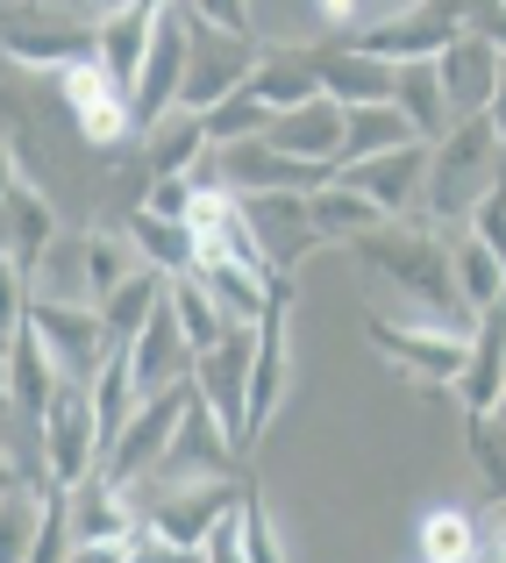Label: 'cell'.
<instances>
[{
	"label": "cell",
	"mask_w": 506,
	"mask_h": 563,
	"mask_svg": "<svg viewBox=\"0 0 506 563\" xmlns=\"http://www.w3.org/2000/svg\"><path fill=\"white\" fill-rule=\"evenodd\" d=\"M356 257L393 292H407V307H421L428 321H442V329H479V314H471L464 292H457V250H450L442 229H428V221H393V229L364 235Z\"/></svg>",
	"instance_id": "6da1fadb"
},
{
	"label": "cell",
	"mask_w": 506,
	"mask_h": 563,
	"mask_svg": "<svg viewBox=\"0 0 506 563\" xmlns=\"http://www.w3.org/2000/svg\"><path fill=\"white\" fill-rule=\"evenodd\" d=\"M506 179V143L493 136V122H457L450 136L436 143V165H428V229L436 221H479V207L499 192Z\"/></svg>",
	"instance_id": "7a4b0ae2"
},
{
	"label": "cell",
	"mask_w": 506,
	"mask_h": 563,
	"mask_svg": "<svg viewBox=\"0 0 506 563\" xmlns=\"http://www.w3.org/2000/svg\"><path fill=\"white\" fill-rule=\"evenodd\" d=\"M36 456H43V478L57 485V493H79V485L100 478V464H108V428H100V407L86 385H65L57 393V407L43 413L36 428Z\"/></svg>",
	"instance_id": "3957f363"
},
{
	"label": "cell",
	"mask_w": 506,
	"mask_h": 563,
	"mask_svg": "<svg viewBox=\"0 0 506 563\" xmlns=\"http://www.w3.org/2000/svg\"><path fill=\"white\" fill-rule=\"evenodd\" d=\"M65 243V221H57L51 192L29 172V143L22 129H8V286H36L43 257Z\"/></svg>",
	"instance_id": "277c9868"
},
{
	"label": "cell",
	"mask_w": 506,
	"mask_h": 563,
	"mask_svg": "<svg viewBox=\"0 0 506 563\" xmlns=\"http://www.w3.org/2000/svg\"><path fill=\"white\" fill-rule=\"evenodd\" d=\"M100 22L108 8H14L8 14V57L14 65H43V71H79L100 57Z\"/></svg>",
	"instance_id": "5b68a950"
},
{
	"label": "cell",
	"mask_w": 506,
	"mask_h": 563,
	"mask_svg": "<svg viewBox=\"0 0 506 563\" xmlns=\"http://www.w3.org/2000/svg\"><path fill=\"white\" fill-rule=\"evenodd\" d=\"M364 335L393 372L421 385H457L471 364V335L479 329H442V321H399V314H364Z\"/></svg>",
	"instance_id": "8992f818"
},
{
	"label": "cell",
	"mask_w": 506,
	"mask_h": 563,
	"mask_svg": "<svg viewBox=\"0 0 506 563\" xmlns=\"http://www.w3.org/2000/svg\"><path fill=\"white\" fill-rule=\"evenodd\" d=\"M186 413H193V385L143 399L136 421H129L122 435L108 442V464H100V478H108V485H129V493H136L143 478H157V471H165V456H172V442H178V428H186Z\"/></svg>",
	"instance_id": "52a82bcc"
},
{
	"label": "cell",
	"mask_w": 506,
	"mask_h": 563,
	"mask_svg": "<svg viewBox=\"0 0 506 563\" xmlns=\"http://www.w3.org/2000/svg\"><path fill=\"white\" fill-rule=\"evenodd\" d=\"M143 499V528L178 542V550H207V542L229 528V514L243 507V485H172V493H136Z\"/></svg>",
	"instance_id": "ba28073f"
},
{
	"label": "cell",
	"mask_w": 506,
	"mask_h": 563,
	"mask_svg": "<svg viewBox=\"0 0 506 563\" xmlns=\"http://www.w3.org/2000/svg\"><path fill=\"white\" fill-rule=\"evenodd\" d=\"M22 329L43 335V350L57 357V372L65 385H94L100 364L114 357L108 343V321H100V307H65V300H29L22 307Z\"/></svg>",
	"instance_id": "9c48e42d"
},
{
	"label": "cell",
	"mask_w": 506,
	"mask_h": 563,
	"mask_svg": "<svg viewBox=\"0 0 506 563\" xmlns=\"http://www.w3.org/2000/svg\"><path fill=\"white\" fill-rule=\"evenodd\" d=\"M250 372H257V329H229L193 372V393L221 421L229 450H243V435H250Z\"/></svg>",
	"instance_id": "30bf717a"
},
{
	"label": "cell",
	"mask_w": 506,
	"mask_h": 563,
	"mask_svg": "<svg viewBox=\"0 0 506 563\" xmlns=\"http://www.w3.org/2000/svg\"><path fill=\"white\" fill-rule=\"evenodd\" d=\"M457 36H464V14H450V8H378L371 29L356 36V51H371L378 65L407 71V65H436Z\"/></svg>",
	"instance_id": "8fae6325"
},
{
	"label": "cell",
	"mask_w": 506,
	"mask_h": 563,
	"mask_svg": "<svg viewBox=\"0 0 506 563\" xmlns=\"http://www.w3.org/2000/svg\"><path fill=\"white\" fill-rule=\"evenodd\" d=\"M264 51L243 36H215V29L193 22V71H186V93H178V108L186 114H215L221 100L250 93V79H257Z\"/></svg>",
	"instance_id": "7c38bea8"
},
{
	"label": "cell",
	"mask_w": 506,
	"mask_h": 563,
	"mask_svg": "<svg viewBox=\"0 0 506 563\" xmlns=\"http://www.w3.org/2000/svg\"><path fill=\"white\" fill-rule=\"evenodd\" d=\"M186 71H193V14L186 8H165L157 22V43H151V65H143V86H136V129L151 136L157 122L178 114V93H186Z\"/></svg>",
	"instance_id": "4fadbf2b"
},
{
	"label": "cell",
	"mask_w": 506,
	"mask_h": 563,
	"mask_svg": "<svg viewBox=\"0 0 506 563\" xmlns=\"http://www.w3.org/2000/svg\"><path fill=\"white\" fill-rule=\"evenodd\" d=\"M307 57H315V71H321V93H329L342 114L393 108L399 71H393V65H378L371 51H356V43H307Z\"/></svg>",
	"instance_id": "5bb4252c"
},
{
	"label": "cell",
	"mask_w": 506,
	"mask_h": 563,
	"mask_svg": "<svg viewBox=\"0 0 506 563\" xmlns=\"http://www.w3.org/2000/svg\"><path fill=\"white\" fill-rule=\"evenodd\" d=\"M428 165H436V143H414V151H393V157H378V165L336 172V179H350L364 200H378L385 221H428Z\"/></svg>",
	"instance_id": "9a60e30c"
},
{
	"label": "cell",
	"mask_w": 506,
	"mask_h": 563,
	"mask_svg": "<svg viewBox=\"0 0 506 563\" xmlns=\"http://www.w3.org/2000/svg\"><path fill=\"white\" fill-rule=\"evenodd\" d=\"M129 372H136V393H143V399L178 393V385H193V372H200V357H193L186 329H178L172 292H165V307H157V321L136 335V350H129Z\"/></svg>",
	"instance_id": "2e32d148"
},
{
	"label": "cell",
	"mask_w": 506,
	"mask_h": 563,
	"mask_svg": "<svg viewBox=\"0 0 506 563\" xmlns=\"http://www.w3.org/2000/svg\"><path fill=\"white\" fill-rule=\"evenodd\" d=\"M65 507H72V542L79 550H129V542L143 536V507H136V493L129 485H108V478H94V485H79V493H65Z\"/></svg>",
	"instance_id": "e0dca14e"
},
{
	"label": "cell",
	"mask_w": 506,
	"mask_h": 563,
	"mask_svg": "<svg viewBox=\"0 0 506 563\" xmlns=\"http://www.w3.org/2000/svg\"><path fill=\"white\" fill-rule=\"evenodd\" d=\"M65 108H72V122H79V136L86 143H100V151H114L122 136H136V108H129V93L108 79L100 65H79V71H65Z\"/></svg>",
	"instance_id": "ac0fdd59"
},
{
	"label": "cell",
	"mask_w": 506,
	"mask_h": 563,
	"mask_svg": "<svg viewBox=\"0 0 506 563\" xmlns=\"http://www.w3.org/2000/svg\"><path fill=\"white\" fill-rule=\"evenodd\" d=\"M57 393H65L57 357L43 350L36 329L14 321V329H8V413H14V421H29V428H43V413L57 407Z\"/></svg>",
	"instance_id": "d6986e66"
},
{
	"label": "cell",
	"mask_w": 506,
	"mask_h": 563,
	"mask_svg": "<svg viewBox=\"0 0 506 563\" xmlns=\"http://www.w3.org/2000/svg\"><path fill=\"white\" fill-rule=\"evenodd\" d=\"M307 200H315V192H264V200H243L250 229H257V243H264V257H272L278 278H286L307 250H321V229H315V207Z\"/></svg>",
	"instance_id": "ffe728a7"
},
{
	"label": "cell",
	"mask_w": 506,
	"mask_h": 563,
	"mask_svg": "<svg viewBox=\"0 0 506 563\" xmlns=\"http://www.w3.org/2000/svg\"><path fill=\"white\" fill-rule=\"evenodd\" d=\"M436 71H442V86H450L457 122H479V114H493V93H499V79H506V57L485 36H471V29H464V36L436 57Z\"/></svg>",
	"instance_id": "44dd1931"
},
{
	"label": "cell",
	"mask_w": 506,
	"mask_h": 563,
	"mask_svg": "<svg viewBox=\"0 0 506 563\" xmlns=\"http://www.w3.org/2000/svg\"><path fill=\"white\" fill-rule=\"evenodd\" d=\"M157 22H165V8H143V0H129V8H108V22H100V57H94V65L108 71V79L122 86L129 100H136L143 65H151Z\"/></svg>",
	"instance_id": "7402d4cb"
},
{
	"label": "cell",
	"mask_w": 506,
	"mask_h": 563,
	"mask_svg": "<svg viewBox=\"0 0 506 563\" xmlns=\"http://www.w3.org/2000/svg\"><path fill=\"white\" fill-rule=\"evenodd\" d=\"M342 136H350V114L336 108V100H315V108H300V114H278L272 122V151H286V157H300V165H342Z\"/></svg>",
	"instance_id": "603a6c76"
},
{
	"label": "cell",
	"mask_w": 506,
	"mask_h": 563,
	"mask_svg": "<svg viewBox=\"0 0 506 563\" xmlns=\"http://www.w3.org/2000/svg\"><path fill=\"white\" fill-rule=\"evenodd\" d=\"M457 393H464V413H506V307L479 321L471 364H464V378H457Z\"/></svg>",
	"instance_id": "cb8c5ba5"
},
{
	"label": "cell",
	"mask_w": 506,
	"mask_h": 563,
	"mask_svg": "<svg viewBox=\"0 0 506 563\" xmlns=\"http://www.w3.org/2000/svg\"><path fill=\"white\" fill-rule=\"evenodd\" d=\"M207 157H215L207 114H186V108H178L172 122H157L151 136H143V165H151V186H157V179H193Z\"/></svg>",
	"instance_id": "d4e9b609"
},
{
	"label": "cell",
	"mask_w": 506,
	"mask_h": 563,
	"mask_svg": "<svg viewBox=\"0 0 506 563\" xmlns=\"http://www.w3.org/2000/svg\"><path fill=\"white\" fill-rule=\"evenodd\" d=\"M122 235L136 243L143 272H157L165 286H178V278H193V272H200V235H193V229H178V221L129 214V221H122Z\"/></svg>",
	"instance_id": "484cf974"
},
{
	"label": "cell",
	"mask_w": 506,
	"mask_h": 563,
	"mask_svg": "<svg viewBox=\"0 0 506 563\" xmlns=\"http://www.w3.org/2000/svg\"><path fill=\"white\" fill-rule=\"evenodd\" d=\"M250 93L272 108V122H278V114L315 108V100H329V93H321V71H315V57H307V51H264V65H257V79H250Z\"/></svg>",
	"instance_id": "4316f807"
},
{
	"label": "cell",
	"mask_w": 506,
	"mask_h": 563,
	"mask_svg": "<svg viewBox=\"0 0 506 563\" xmlns=\"http://www.w3.org/2000/svg\"><path fill=\"white\" fill-rule=\"evenodd\" d=\"M450 250H457V292H464V307L479 321L499 314V307H506V264L493 257V243H485L479 229H457Z\"/></svg>",
	"instance_id": "83f0119b"
},
{
	"label": "cell",
	"mask_w": 506,
	"mask_h": 563,
	"mask_svg": "<svg viewBox=\"0 0 506 563\" xmlns=\"http://www.w3.org/2000/svg\"><path fill=\"white\" fill-rule=\"evenodd\" d=\"M307 207H315V229H321V243H364V235L393 229V221H385V207H378V200H364V192H356L350 179L321 186Z\"/></svg>",
	"instance_id": "f1b7e54d"
},
{
	"label": "cell",
	"mask_w": 506,
	"mask_h": 563,
	"mask_svg": "<svg viewBox=\"0 0 506 563\" xmlns=\"http://www.w3.org/2000/svg\"><path fill=\"white\" fill-rule=\"evenodd\" d=\"M393 108L414 122V136H421V143H442V136L457 129L450 86H442V71H436V65H407V71H399V93H393Z\"/></svg>",
	"instance_id": "f546056e"
},
{
	"label": "cell",
	"mask_w": 506,
	"mask_h": 563,
	"mask_svg": "<svg viewBox=\"0 0 506 563\" xmlns=\"http://www.w3.org/2000/svg\"><path fill=\"white\" fill-rule=\"evenodd\" d=\"M414 122L399 108H364V114H350V136H342V165L336 172H356V165H378V157H393V151H414Z\"/></svg>",
	"instance_id": "4dcf8cb0"
},
{
	"label": "cell",
	"mask_w": 506,
	"mask_h": 563,
	"mask_svg": "<svg viewBox=\"0 0 506 563\" xmlns=\"http://www.w3.org/2000/svg\"><path fill=\"white\" fill-rule=\"evenodd\" d=\"M165 292H172V286H165L157 272H136V278H129V286L114 292L108 307H100V321H108V343H114V350H136V335H143V329L157 321V307H165Z\"/></svg>",
	"instance_id": "1f68e13d"
},
{
	"label": "cell",
	"mask_w": 506,
	"mask_h": 563,
	"mask_svg": "<svg viewBox=\"0 0 506 563\" xmlns=\"http://www.w3.org/2000/svg\"><path fill=\"white\" fill-rule=\"evenodd\" d=\"M29 300H65V307H94V272H86V229L65 235V243L43 257L36 286H29Z\"/></svg>",
	"instance_id": "d6a6232c"
},
{
	"label": "cell",
	"mask_w": 506,
	"mask_h": 563,
	"mask_svg": "<svg viewBox=\"0 0 506 563\" xmlns=\"http://www.w3.org/2000/svg\"><path fill=\"white\" fill-rule=\"evenodd\" d=\"M464 450H471L479 485L506 507V413H464Z\"/></svg>",
	"instance_id": "836d02e7"
},
{
	"label": "cell",
	"mask_w": 506,
	"mask_h": 563,
	"mask_svg": "<svg viewBox=\"0 0 506 563\" xmlns=\"http://www.w3.org/2000/svg\"><path fill=\"white\" fill-rule=\"evenodd\" d=\"M172 307H178V329H186V343H193V357H207V350H215V343H221V335H229V329H235V321H229V314H221V307H215V300H207V286H200V278H178V286H172Z\"/></svg>",
	"instance_id": "e575fe53"
},
{
	"label": "cell",
	"mask_w": 506,
	"mask_h": 563,
	"mask_svg": "<svg viewBox=\"0 0 506 563\" xmlns=\"http://www.w3.org/2000/svg\"><path fill=\"white\" fill-rule=\"evenodd\" d=\"M471 556H479V528L464 507L421 514V563H471Z\"/></svg>",
	"instance_id": "d590c367"
},
{
	"label": "cell",
	"mask_w": 506,
	"mask_h": 563,
	"mask_svg": "<svg viewBox=\"0 0 506 563\" xmlns=\"http://www.w3.org/2000/svg\"><path fill=\"white\" fill-rule=\"evenodd\" d=\"M207 136H215V151H235V143H264V136H272V108H264L257 93H235V100H221V108L207 114Z\"/></svg>",
	"instance_id": "8d00e7d4"
},
{
	"label": "cell",
	"mask_w": 506,
	"mask_h": 563,
	"mask_svg": "<svg viewBox=\"0 0 506 563\" xmlns=\"http://www.w3.org/2000/svg\"><path fill=\"white\" fill-rule=\"evenodd\" d=\"M193 207H200V192H193V179H157L151 192H143V214H157V221H178V229H193Z\"/></svg>",
	"instance_id": "74e56055"
},
{
	"label": "cell",
	"mask_w": 506,
	"mask_h": 563,
	"mask_svg": "<svg viewBox=\"0 0 506 563\" xmlns=\"http://www.w3.org/2000/svg\"><path fill=\"white\" fill-rule=\"evenodd\" d=\"M243 556L250 563H286V550H278V528H272V514L257 507V493L243 499Z\"/></svg>",
	"instance_id": "f35d334b"
},
{
	"label": "cell",
	"mask_w": 506,
	"mask_h": 563,
	"mask_svg": "<svg viewBox=\"0 0 506 563\" xmlns=\"http://www.w3.org/2000/svg\"><path fill=\"white\" fill-rule=\"evenodd\" d=\"M193 22L200 29H215V36H243L250 43V8H229V0H193Z\"/></svg>",
	"instance_id": "ab89813d"
},
{
	"label": "cell",
	"mask_w": 506,
	"mask_h": 563,
	"mask_svg": "<svg viewBox=\"0 0 506 563\" xmlns=\"http://www.w3.org/2000/svg\"><path fill=\"white\" fill-rule=\"evenodd\" d=\"M129 563H207V550H178V542H165V536L143 528V536L129 542Z\"/></svg>",
	"instance_id": "60d3db41"
},
{
	"label": "cell",
	"mask_w": 506,
	"mask_h": 563,
	"mask_svg": "<svg viewBox=\"0 0 506 563\" xmlns=\"http://www.w3.org/2000/svg\"><path fill=\"white\" fill-rule=\"evenodd\" d=\"M207 563H250V556H243V507H235V514H229V528L207 542Z\"/></svg>",
	"instance_id": "b9f144b4"
},
{
	"label": "cell",
	"mask_w": 506,
	"mask_h": 563,
	"mask_svg": "<svg viewBox=\"0 0 506 563\" xmlns=\"http://www.w3.org/2000/svg\"><path fill=\"white\" fill-rule=\"evenodd\" d=\"M464 29H471V36H485V43H493V51L506 57V8H479V14H464Z\"/></svg>",
	"instance_id": "7bdbcfd3"
},
{
	"label": "cell",
	"mask_w": 506,
	"mask_h": 563,
	"mask_svg": "<svg viewBox=\"0 0 506 563\" xmlns=\"http://www.w3.org/2000/svg\"><path fill=\"white\" fill-rule=\"evenodd\" d=\"M485 122H493V136L506 143V79H499V93H493V114H485Z\"/></svg>",
	"instance_id": "ee69618b"
},
{
	"label": "cell",
	"mask_w": 506,
	"mask_h": 563,
	"mask_svg": "<svg viewBox=\"0 0 506 563\" xmlns=\"http://www.w3.org/2000/svg\"><path fill=\"white\" fill-rule=\"evenodd\" d=\"M493 550L506 556V507H499V528H493Z\"/></svg>",
	"instance_id": "f6af8a7d"
},
{
	"label": "cell",
	"mask_w": 506,
	"mask_h": 563,
	"mask_svg": "<svg viewBox=\"0 0 506 563\" xmlns=\"http://www.w3.org/2000/svg\"><path fill=\"white\" fill-rule=\"evenodd\" d=\"M471 563H506V556H499V550H479V556H471Z\"/></svg>",
	"instance_id": "bcb514c9"
}]
</instances>
